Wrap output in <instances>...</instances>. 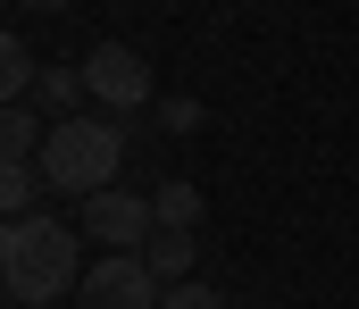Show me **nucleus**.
Segmentation results:
<instances>
[{"label":"nucleus","mask_w":359,"mask_h":309,"mask_svg":"<svg viewBox=\"0 0 359 309\" xmlns=\"http://www.w3.org/2000/svg\"><path fill=\"white\" fill-rule=\"evenodd\" d=\"M0 284L8 301H67L84 284V226L34 209V217H8L0 234Z\"/></svg>","instance_id":"obj_1"},{"label":"nucleus","mask_w":359,"mask_h":309,"mask_svg":"<svg viewBox=\"0 0 359 309\" xmlns=\"http://www.w3.org/2000/svg\"><path fill=\"white\" fill-rule=\"evenodd\" d=\"M117 159H126V117H84V109H76V117H50V134H42V151H34L42 184L67 193V201L117 184Z\"/></svg>","instance_id":"obj_2"},{"label":"nucleus","mask_w":359,"mask_h":309,"mask_svg":"<svg viewBox=\"0 0 359 309\" xmlns=\"http://www.w3.org/2000/svg\"><path fill=\"white\" fill-rule=\"evenodd\" d=\"M76 226H84L100 251H142L151 234H159V209L142 201V193H117V184H100L76 201Z\"/></svg>","instance_id":"obj_3"},{"label":"nucleus","mask_w":359,"mask_h":309,"mask_svg":"<svg viewBox=\"0 0 359 309\" xmlns=\"http://www.w3.org/2000/svg\"><path fill=\"white\" fill-rule=\"evenodd\" d=\"M159 301H168V284L151 276L142 251H109L100 268H84V284H76V309H159Z\"/></svg>","instance_id":"obj_4"},{"label":"nucleus","mask_w":359,"mask_h":309,"mask_svg":"<svg viewBox=\"0 0 359 309\" xmlns=\"http://www.w3.org/2000/svg\"><path fill=\"white\" fill-rule=\"evenodd\" d=\"M84 84H92V101L109 117H134V109H151V59L126 50V42H100L84 59Z\"/></svg>","instance_id":"obj_5"},{"label":"nucleus","mask_w":359,"mask_h":309,"mask_svg":"<svg viewBox=\"0 0 359 309\" xmlns=\"http://www.w3.org/2000/svg\"><path fill=\"white\" fill-rule=\"evenodd\" d=\"M42 134H50V109L42 101H8V117H0V159H34Z\"/></svg>","instance_id":"obj_6"},{"label":"nucleus","mask_w":359,"mask_h":309,"mask_svg":"<svg viewBox=\"0 0 359 309\" xmlns=\"http://www.w3.org/2000/svg\"><path fill=\"white\" fill-rule=\"evenodd\" d=\"M142 259H151L159 284H184V276H192V226H159V234L142 242Z\"/></svg>","instance_id":"obj_7"},{"label":"nucleus","mask_w":359,"mask_h":309,"mask_svg":"<svg viewBox=\"0 0 359 309\" xmlns=\"http://www.w3.org/2000/svg\"><path fill=\"white\" fill-rule=\"evenodd\" d=\"M34 201H50L42 167H34V159H8V176H0V209H8V217H34Z\"/></svg>","instance_id":"obj_8"},{"label":"nucleus","mask_w":359,"mask_h":309,"mask_svg":"<svg viewBox=\"0 0 359 309\" xmlns=\"http://www.w3.org/2000/svg\"><path fill=\"white\" fill-rule=\"evenodd\" d=\"M34 101L50 109V117H76V101H92L84 67H42V84H34Z\"/></svg>","instance_id":"obj_9"},{"label":"nucleus","mask_w":359,"mask_h":309,"mask_svg":"<svg viewBox=\"0 0 359 309\" xmlns=\"http://www.w3.org/2000/svg\"><path fill=\"white\" fill-rule=\"evenodd\" d=\"M34 84H42V59L8 34V42H0V92H8V101H34Z\"/></svg>","instance_id":"obj_10"},{"label":"nucleus","mask_w":359,"mask_h":309,"mask_svg":"<svg viewBox=\"0 0 359 309\" xmlns=\"http://www.w3.org/2000/svg\"><path fill=\"white\" fill-rule=\"evenodd\" d=\"M151 209H159V226H201V193L192 184H159Z\"/></svg>","instance_id":"obj_11"},{"label":"nucleus","mask_w":359,"mask_h":309,"mask_svg":"<svg viewBox=\"0 0 359 309\" xmlns=\"http://www.w3.org/2000/svg\"><path fill=\"white\" fill-rule=\"evenodd\" d=\"M159 309H226V293H217V284H192V276H184V284H168V301Z\"/></svg>","instance_id":"obj_12"},{"label":"nucleus","mask_w":359,"mask_h":309,"mask_svg":"<svg viewBox=\"0 0 359 309\" xmlns=\"http://www.w3.org/2000/svg\"><path fill=\"white\" fill-rule=\"evenodd\" d=\"M201 125V101H159V134H192Z\"/></svg>","instance_id":"obj_13"},{"label":"nucleus","mask_w":359,"mask_h":309,"mask_svg":"<svg viewBox=\"0 0 359 309\" xmlns=\"http://www.w3.org/2000/svg\"><path fill=\"white\" fill-rule=\"evenodd\" d=\"M25 8H76V0H25Z\"/></svg>","instance_id":"obj_14"},{"label":"nucleus","mask_w":359,"mask_h":309,"mask_svg":"<svg viewBox=\"0 0 359 309\" xmlns=\"http://www.w3.org/2000/svg\"><path fill=\"white\" fill-rule=\"evenodd\" d=\"M8 309H59V301H8Z\"/></svg>","instance_id":"obj_15"}]
</instances>
